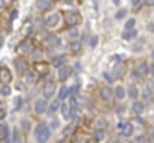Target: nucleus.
I'll return each instance as SVG.
<instances>
[{"label": "nucleus", "instance_id": "412c9836", "mask_svg": "<svg viewBox=\"0 0 154 143\" xmlns=\"http://www.w3.org/2000/svg\"><path fill=\"white\" fill-rule=\"evenodd\" d=\"M144 110V103L142 101H135L133 103V112L135 113H141Z\"/></svg>", "mask_w": 154, "mask_h": 143}, {"label": "nucleus", "instance_id": "3c124183", "mask_svg": "<svg viewBox=\"0 0 154 143\" xmlns=\"http://www.w3.org/2000/svg\"><path fill=\"white\" fill-rule=\"evenodd\" d=\"M112 143H123V142H120V140H114Z\"/></svg>", "mask_w": 154, "mask_h": 143}, {"label": "nucleus", "instance_id": "9b49d317", "mask_svg": "<svg viewBox=\"0 0 154 143\" xmlns=\"http://www.w3.org/2000/svg\"><path fill=\"white\" fill-rule=\"evenodd\" d=\"M120 128H121L123 134H124V136H127V137L133 134V125H132V122H124V124H121V125H120Z\"/></svg>", "mask_w": 154, "mask_h": 143}, {"label": "nucleus", "instance_id": "0eeeda50", "mask_svg": "<svg viewBox=\"0 0 154 143\" xmlns=\"http://www.w3.org/2000/svg\"><path fill=\"white\" fill-rule=\"evenodd\" d=\"M35 112L36 113H44L47 112V101L44 98H39L35 101Z\"/></svg>", "mask_w": 154, "mask_h": 143}, {"label": "nucleus", "instance_id": "864d4df0", "mask_svg": "<svg viewBox=\"0 0 154 143\" xmlns=\"http://www.w3.org/2000/svg\"><path fill=\"white\" fill-rule=\"evenodd\" d=\"M145 143H148V142H145Z\"/></svg>", "mask_w": 154, "mask_h": 143}, {"label": "nucleus", "instance_id": "a19ab883", "mask_svg": "<svg viewBox=\"0 0 154 143\" xmlns=\"http://www.w3.org/2000/svg\"><path fill=\"white\" fill-rule=\"evenodd\" d=\"M99 127H106V121H99Z\"/></svg>", "mask_w": 154, "mask_h": 143}, {"label": "nucleus", "instance_id": "49530a36", "mask_svg": "<svg viewBox=\"0 0 154 143\" xmlns=\"http://www.w3.org/2000/svg\"><path fill=\"white\" fill-rule=\"evenodd\" d=\"M5 7V0H0V9Z\"/></svg>", "mask_w": 154, "mask_h": 143}, {"label": "nucleus", "instance_id": "de8ad7c7", "mask_svg": "<svg viewBox=\"0 0 154 143\" xmlns=\"http://www.w3.org/2000/svg\"><path fill=\"white\" fill-rule=\"evenodd\" d=\"M147 3H148V4H150V6H154V0H148V1H147Z\"/></svg>", "mask_w": 154, "mask_h": 143}, {"label": "nucleus", "instance_id": "423d86ee", "mask_svg": "<svg viewBox=\"0 0 154 143\" xmlns=\"http://www.w3.org/2000/svg\"><path fill=\"white\" fill-rule=\"evenodd\" d=\"M70 75H72V69L70 67H67V66L60 67V70H58V79L60 81H66Z\"/></svg>", "mask_w": 154, "mask_h": 143}, {"label": "nucleus", "instance_id": "9d476101", "mask_svg": "<svg viewBox=\"0 0 154 143\" xmlns=\"http://www.w3.org/2000/svg\"><path fill=\"white\" fill-rule=\"evenodd\" d=\"M66 61H67V57L66 55H58V57H55L52 60V66L57 67V69H60V67H63L66 64Z\"/></svg>", "mask_w": 154, "mask_h": 143}, {"label": "nucleus", "instance_id": "dca6fc26", "mask_svg": "<svg viewBox=\"0 0 154 143\" xmlns=\"http://www.w3.org/2000/svg\"><path fill=\"white\" fill-rule=\"evenodd\" d=\"M112 94L115 95V98L118 100H123L126 97V90L123 87H115V91H112Z\"/></svg>", "mask_w": 154, "mask_h": 143}, {"label": "nucleus", "instance_id": "2f4dec72", "mask_svg": "<svg viewBox=\"0 0 154 143\" xmlns=\"http://www.w3.org/2000/svg\"><path fill=\"white\" fill-rule=\"evenodd\" d=\"M21 104H23L21 97H15V98H14V109H20V107H21Z\"/></svg>", "mask_w": 154, "mask_h": 143}, {"label": "nucleus", "instance_id": "39448f33", "mask_svg": "<svg viewBox=\"0 0 154 143\" xmlns=\"http://www.w3.org/2000/svg\"><path fill=\"white\" fill-rule=\"evenodd\" d=\"M14 66H15V69H17L18 73H26L27 72V63L24 60H21V58H17L14 61Z\"/></svg>", "mask_w": 154, "mask_h": 143}, {"label": "nucleus", "instance_id": "09e8293b", "mask_svg": "<svg viewBox=\"0 0 154 143\" xmlns=\"http://www.w3.org/2000/svg\"><path fill=\"white\" fill-rule=\"evenodd\" d=\"M112 3H114V4H118V3H120V0H112Z\"/></svg>", "mask_w": 154, "mask_h": 143}, {"label": "nucleus", "instance_id": "f8f14e48", "mask_svg": "<svg viewBox=\"0 0 154 143\" xmlns=\"http://www.w3.org/2000/svg\"><path fill=\"white\" fill-rule=\"evenodd\" d=\"M61 113H63V118H64L66 121H70V119L73 118V112H72V109H70L67 104H63V106H61Z\"/></svg>", "mask_w": 154, "mask_h": 143}, {"label": "nucleus", "instance_id": "e433bc0d", "mask_svg": "<svg viewBox=\"0 0 154 143\" xmlns=\"http://www.w3.org/2000/svg\"><path fill=\"white\" fill-rule=\"evenodd\" d=\"M5 115H6V107H5V104L0 101V119H3Z\"/></svg>", "mask_w": 154, "mask_h": 143}, {"label": "nucleus", "instance_id": "7c9ffc66", "mask_svg": "<svg viewBox=\"0 0 154 143\" xmlns=\"http://www.w3.org/2000/svg\"><path fill=\"white\" fill-rule=\"evenodd\" d=\"M70 109H72V112L78 107V103H76V100H75V97H70V100H69V104H67Z\"/></svg>", "mask_w": 154, "mask_h": 143}, {"label": "nucleus", "instance_id": "aec40b11", "mask_svg": "<svg viewBox=\"0 0 154 143\" xmlns=\"http://www.w3.org/2000/svg\"><path fill=\"white\" fill-rule=\"evenodd\" d=\"M32 33H33V24L27 22V24L24 25V28H23V34H24V36H30Z\"/></svg>", "mask_w": 154, "mask_h": 143}, {"label": "nucleus", "instance_id": "f704fd0d", "mask_svg": "<svg viewBox=\"0 0 154 143\" xmlns=\"http://www.w3.org/2000/svg\"><path fill=\"white\" fill-rule=\"evenodd\" d=\"M78 34H79V33H78V30H76L75 27H72V28L69 30V36H70L72 39H76V37H78Z\"/></svg>", "mask_w": 154, "mask_h": 143}, {"label": "nucleus", "instance_id": "f3484780", "mask_svg": "<svg viewBox=\"0 0 154 143\" xmlns=\"http://www.w3.org/2000/svg\"><path fill=\"white\" fill-rule=\"evenodd\" d=\"M100 95H102V98L103 100H106V101H108V100H111V98H112V90H111V88H108V87H105V88H102V91H100Z\"/></svg>", "mask_w": 154, "mask_h": 143}, {"label": "nucleus", "instance_id": "8fccbe9b", "mask_svg": "<svg viewBox=\"0 0 154 143\" xmlns=\"http://www.w3.org/2000/svg\"><path fill=\"white\" fill-rule=\"evenodd\" d=\"M63 1H64V3H72L73 0H63Z\"/></svg>", "mask_w": 154, "mask_h": 143}, {"label": "nucleus", "instance_id": "6e6552de", "mask_svg": "<svg viewBox=\"0 0 154 143\" xmlns=\"http://www.w3.org/2000/svg\"><path fill=\"white\" fill-rule=\"evenodd\" d=\"M36 6H38L39 10L47 12V10H50V9L52 7V3L50 1V0H36Z\"/></svg>", "mask_w": 154, "mask_h": 143}, {"label": "nucleus", "instance_id": "393cba45", "mask_svg": "<svg viewBox=\"0 0 154 143\" xmlns=\"http://www.w3.org/2000/svg\"><path fill=\"white\" fill-rule=\"evenodd\" d=\"M88 45H90V48H96L97 45H99V36H91L90 37V40H88Z\"/></svg>", "mask_w": 154, "mask_h": 143}, {"label": "nucleus", "instance_id": "6ab92c4d", "mask_svg": "<svg viewBox=\"0 0 154 143\" xmlns=\"http://www.w3.org/2000/svg\"><path fill=\"white\" fill-rule=\"evenodd\" d=\"M103 139H105V131H103V130H96V131L93 133V140L100 142Z\"/></svg>", "mask_w": 154, "mask_h": 143}, {"label": "nucleus", "instance_id": "a878e982", "mask_svg": "<svg viewBox=\"0 0 154 143\" xmlns=\"http://www.w3.org/2000/svg\"><path fill=\"white\" fill-rule=\"evenodd\" d=\"M8 127L6 125H0V140H5L8 137Z\"/></svg>", "mask_w": 154, "mask_h": 143}, {"label": "nucleus", "instance_id": "c03bdc74", "mask_svg": "<svg viewBox=\"0 0 154 143\" xmlns=\"http://www.w3.org/2000/svg\"><path fill=\"white\" fill-rule=\"evenodd\" d=\"M103 76H105V78H106V79H108V81H111V79H112V78H111V76H109V75H108V73H103Z\"/></svg>", "mask_w": 154, "mask_h": 143}, {"label": "nucleus", "instance_id": "72a5a7b5", "mask_svg": "<svg viewBox=\"0 0 154 143\" xmlns=\"http://www.w3.org/2000/svg\"><path fill=\"white\" fill-rule=\"evenodd\" d=\"M139 72H141V75H147L148 73V67H147L145 63H141L139 64Z\"/></svg>", "mask_w": 154, "mask_h": 143}, {"label": "nucleus", "instance_id": "4468645a", "mask_svg": "<svg viewBox=\"0 0 154 143\" xmlns=\"http://www.w3.org/2000/svg\"><path fill=\"white\" fill-rule=\"evenodd\" d=\"M136 36H138V33H136L135 28H133V30H124L123 34H121V37H123L124 40H132V39H135Z\"/></svg>", "mask_w": 154, "mask_h": 143}, {"label": "nucleus", "instance_id": "2eb2a0df", "mask_svg": "<svg viewBox=\"0 0 154 143\" xmlns=\"http://www.w3.org/2000/svg\"><path fill=\"white\" fill-rule=\"evenodd\" d=\"M58 43H60V40H58V37H57V36H54V34H48V37H47V45H48V46L55 48Z\"/></svg>", "mask_w": 154, "mask_h": 143}, {"label": "nucleus", "instance_id": "b1692460", "mask_svg": "<svg viewBox=\"0 0 154 143\" xmlns=\"http://www.w3.org/2000/svg\"><path fill=\"white\" fill-rule=\"evenodd\" d=\"M127 93H129V97H132V98H136V97H138V90H136V87H135L133 84L129 87Z\"/></svg>", "mask_w": 154, "mask_h": 143}, {"label": "nucleus", "instance_id": "cd10ccee", "mask_svg": "<svg viewBox=\"0 0 154 143\" xmlns=\"http://www.w3.org/2000/svg\"><path fill=\"white\" fill-rule=\"evenodd\" d=\"M135 24H136V19L135 18H129L127 22H126V30H133L135 28Z\"/></svg>", "mask_w": 154, "mask_h": 143}, {"label": "nucleus", "instance_id": "c85d7f7f", "mask_svg": "<svg viewBox=\"0 0 154 143\" xmlns=\"http://www.w3.org/2000/svg\"><path fill=\"white\" fill-rule=\"evenodd\" d=\"M0 94L5 95V97H8V95L11 94V88H9V85H3V87L0 88Z\"/></svg>", "mask_w": 154, "mask_h": 143}, {"label": "nucleus", "instance_id": "f257e3e1", "mask_svg": "<svg viewBox=\"0 0 154 143\" xmlns=\"http://www.w3.org/2000/svg\"><path fill=\"white\" fill-rule=\"evenodd\" d=\"M35 136H36V140L39 143H45L50 139V136H51V128H50L47 124H39V125L36 127Z\"/></svg>", "mask_w": 154, "mask_h": 143}, {"label": "nucleus", "instance_id": "a18cd8bd", "mask_svg": "<svg viewBox=\"0 0 154 143\" xmlns=\"http://www.w3.org/2000/svg\"><path fill=\"white\" fill-rule=\"evenodd\" d=\"M148 30H150V31H154V24H150V25H148Z\"/></svg>", "mask_w": 154, "mask_h": 143}, {"label": "nucleus", "instance_id": "c756f323", "mask_svg": "<svg viewBox=\"0 0 154 143\" xmlns=\"http://www.w3.org/2000/svg\"><path fill=\"white\" fill-rule=\"evenodd\" d=\"M126 13H127L126 9H120V10L115 13V19H123V18L126 16Z\"/></svg>", "mask_w": 154, "mask_h": 143}, {"label": "nucleus", "instance_id": "1a4fd4ad", "mask_svg": "<svg viewBox=\"0 0 154 143\" xmlns=\"http://www.w3.org/2000/svg\"><path fill=\"white\" fill-rule=\"evenodd\" d=\"M55 93V84H52V82H48L45 87H44V95H45V98H50L52 97Z\"/></svg>", "mask_w": 154, "mask_h": 143}, {"label": "nucleus", "instance_id": "ea45409f", "mask_svg": "<svg viewBox=\"0 0 154 143\" xmlns=\"http://www.w3.org/2000/svg\"><path fill=\"white\" fill-rule=\"evenodd\" d=\"M141 1H142V0H132V4H133V6H138V4H141Z\"/></svg>", "mask_w": 154, "mask_h": 143}, {"label": "nucleus", "instance_id": "473e14b6", "mask_svg": "<svg viewBox=\"0 0 154 143\" xmlns=\"http://www.w3.org/2000/svg\"><path fill=\"white\" fill-rule=\"evenodd\" d=\"M58 107H60V103H58V100H54V101H52V103H51V107H50V112H51V113H54V112H55V110H57Z\"/></svg>", "mask_w": 154, "mask_h": 143}, {"label": "nucleus", "instance_id": "58836bf2", "mask_svg": "<svg viewBox=\"0 0 154 143\" xmlns=\"http://www.w3.org/2000/svg\"><path fill=\"white\" fill-rule=\"evenodd\" d=\"M58 127V121L57 119H52L51 121V128H57Z\"/></svg>", "mask_w": 154, "mask_h": 143}, {"label": "nucleus", "instance_id": "4c0bfd02", "mask_svg": "<svg viewBox=\"0 0 154 143\" xmlns=\"http://www.w3.org/2000/svg\"><path fill=\"white\" fill-rule=\"evenodd\" d=\"M36 69H41V70L47 72V64H44V63H38V64H36Z\"/></svg>", "mask_w": 154, "mask_h": 143}, {"label": "nucleus", "instance_id": "603ef678", "mask_svg": "<svg viewBox=\"0 0 154 143\" xmlns=\"http://www.w3.org/2000/svg\"><path fill=\"white\" fill-rule=\"evenodd\" d=\"M153 137H154V131H153Z\"/></svg>", "mask_w": 154, "mask_h": 143}, {"label": "nucleus", "instance_id": "c9c22d12", "mask_svg": "<svg viewBox=\"0 0 154 143\" xmlns=\"http://www.w3.org/2000/svg\"><path fill=\"white\" fill-rule=\"evenodd\" d=\"M21 127L24 128V131H30V122L27 119H23L21 121Z\"/></svg>", "mask_w": 154, "mask_h": 143}, {"label": "nucleus", "instance_id": "20e7f679", "mask_svg": "<svg viewBox=\"0 0 154 143\" xmlns=\"http://www.w3.org/2000/svg\"><path fill=\"white\" fill-rule=\"evenodd\" d=\"M0 81L5 85H8L12 81V73H11V70L8 67H0Z\"/></svg>", "mask_w": 154, "mask_h": 143}, {"label": "nucleus", "instance_id": "7ed1b4c3", "mask_svg": "<svg viewBox=\"0 0 154 143\" xmlns=\"http://www.w3.org/2000/svg\"><path fill=\"white\" fill-rule=\"evenodd\" d=\"M60 21H61V16H60V13H57V12H54V13H50L47 18H45V25H48V27H57L58 24H60Z\"/></svg>", "mask_w": 154, "mask_h": 143}, {"label": "nucleus", "instance_id": "ddd939ff", "mask_svg": "<svg viewBox=\"0 0 154 143\" xmlns=\"http://www.w3.org/2000/svg\"><path fill=\"white\" fill-rule=\"evenodd\" d=\"M30 42L29 40H23V42H20L18 43V46H17V49H18V52L20 54H26V52H29L30 51Z\"/></svg>", "mask_w": 154, "mask_h": 143}, {"label": "nucleus", "instance_id": "37998d69", "mask_svg": "<svg viewBox=\"0 0 154 143\" xmlns=\"http://www.w3.org/2000/svg\"><path fill=\"white\" fill-rule=\"evenodd\" d=\"M3 43H5V39H3V36H0V48L3 46Z\"/></svg>", "mask_w": 154, "mask_h": 143}, {"label": "nucleus", "instance_id": "f03ea898", "mask_svg": "<svg viewBox=\"0 0 154 143\" xmlns=\"http://www.w3.org/2000/svg\"><path fill=\"white\" fill-rule=\"evenodd\" d=\"M64 21H66L67 25L75 27V25H78L81 22V15L76 10H67L66 15H64Z\"/></svg>", "mask_w": 154, "mask_h": 143}, {"label": "nucleus", "instance_id": "5701e85b", "mask_svg": "<svg viewBox=\"0 0 154 143\" xmlns=\"http://www.w3.org/2000/svg\"><path fill=\"white\" fill-rule=\"evenodd\" d=\"M69 94V90H67V87H61L60 88V91H58V98L60 100H64L66 97Z\"/></svg>", "mask_w": 154, "mask_h": 143}, {"label": "nucleus", "instance_id": "4be33fe9", "mask_svg": "<svg viewBox=\"0 0 154 143\" xmlns=\"http://www.w3.org/2000/svg\"><path fill=\"white\" fill-rule=\"evenodd\" d=\"M69 46H70V51H72L73 54H76V52H79V51H81V43H79V42H76V40H75V42H70V45H69Z\"/></svg>", "mask_w": 154, "mask_h": 143}, {"label": "nucleus", "instance_id": "79ce46f5", "mask_svg": "<svg viewBox=\"0 0 154 143\" xmlns=\"http://www.w3.org/2000/svg\"><path fill=\"white\" fill-rule=\"evenodd\" d=\"M17 15H18V13H17V10H12V15H11V18H12V19H15V18H17Z\"/></svg>", "mask_w": 154, "mask_h": 143}, {"label": "nucleus", "instance_id": "bb28decb", "mask_svg": "<svg viewBox=\"0 0 154 143\" xmlns=\"http://www.w3.org/2000/svg\"><path fill=\"white\" fill-rule=\"evenodd\" d=\"M12 143H21V134L18 130H14L12 133Z\"/></svg>", "mask_w": 154, "mask_h": 143}, {"label": "nucleus", "instance_id": "a211bd4d", "mask_svg": "<svg viewBox=\"0 0 154 143\" xmlns=\"http://www.w3.org/2000/svg\"><path fill=\"white\" fill-rule=\"evenodd\" d=\"M27 75H26V79H27V82L29 84H35L36 82V79H38V76H36V70H32V72H26Z\"/></svg>", "mask_w": 154, "mask_h": 143}]
</instances>
